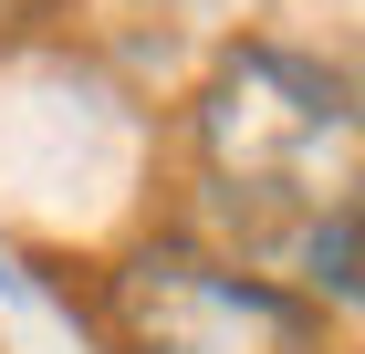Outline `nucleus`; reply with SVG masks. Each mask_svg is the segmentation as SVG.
Listing matches in <instances>:
<instances>
[{
    "mask_svg": "<svg viewBox=\"0 0 365 354\" xmlns=\"http://www.w3.org/2000/svg\"><path fill=\"white\" fill-rule=\"evenodd\" d=\"M63 0H0V42H21V31H42Z\"/></svg>",
    "mask_w": 365,
    "mask_h": 354,
    "instance_id": "20e7f679",
    "label": "nucleus"
},
{
    "mask_svg": "<svg viewBox=\"0 0 365 354\" xmlns=\"http://www.w3.org/2000/svg\"><path fill=\"white\" fill-rule=\"evenodd\" d=\"M105 323L125 354H334L324 313L282 281L188 240H136L105 271Z\"/></svg>",
    "mask_w": 365,
    "mask_h": 354,
    "instance_id": "f03ea898",
    "label": "nucleus"
},
{
    "mask_svg": "<svg viewBox=\"0 0 365 354\" xmlns=\"http://www.w3.org/2000/svg\"><path fill=\"white\" fill-rule=\"evenodd\" d=\"M198 167L230 209L282 219L292 240L365 209V94L282 42H230L198 83Z\"/></svg>",
    "mask_w": 365,
    "mask_h": 354,
    "instance_id": "f257e3e1",
    "label": "nucleus"
},
{
    "mask_svg": "<svg viewBox=\"0 0 365 354\" xmlns=\"http://www.w3.org/2000/svg\"><path fill=\"white\" fill-rule=\"evenodd\" d=\"M292 261H303L313 292L365 302V209H344V219H324V229H303V240H292Z\"/></svg>",
    "mask_w": 365,
    "mask_h": 354,
    "instance_id": "7ed1b4c3",
    "label": "nucleus"
}]
</instances>
